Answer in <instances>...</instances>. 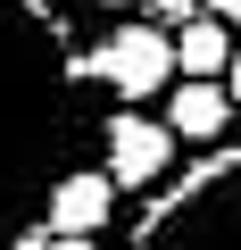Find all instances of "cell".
Wrapping results in <instances>:
<instances>
[{
    "label": "cell",
    "mask_w": 241,
    "mask_h": 250,
    "mask_svg": "<svg viewBox=\"0 0 241 250\" xmlns=\"http://www.w3.org/2000/svg\"><path fill=\"white\" fill-rule=\"evenodd\" d=\"M83 50L50 0H0V233L50 225L58 184L83 167Z\"/></svg>",
    "instance_id": "6da1fadb"
},
{
    "label": "cell",
    "mask_w": 241,
    "mask_h": 250,
    "mask_svg": "<svg viewBox=\"0 0 241 250\" xmlns=\"http://www.w3.org/2000/svg\"><path fill=\"white\" fill-rule=\"evenodd\" d=\"M116 250H241V142L158 184L142 217L116 233Z\"/></svg>",
    "instance_id": "7a4b0ae2"
},
{
    "label": "cell",
    "mask_w": 241,
    "mask_h": 250,
    "mask_svg": "<svg viewBox=\"0 0 241 250\" xmlns=\"http://www.w3.org/2000/svg\"><path fill=\"white\" fill-rule=\"evenodd\" d=\"M183 75V59H175V34L167 25H116V34H100L92 50H83V83H100L108 100H158L167 83Z\"/></svg>",
    "instance_id": "3957f363"
},
{
    "label": "cell",
    "mask_w": 241,
    "mask_h": 250,
    "mask_svg": "<svg viewBox=\"0 0 241 250\" xmlns=\"http://www.w3.org/2000/svg\"><path fill=\"white\" fill-rule=\"evenodd\" d=\"M100 167H108V184L116 192H158V184H175L183 167H175V125L167 117H142V108H108L100 117Z\"/></svg>",
    "instance_id": "277c9868"
},
{
    "label": "cell",
    "mask_w": 241,
    "mask_h": 250,
    "mask_svg": "<svg viewBox=\"0 0 241 250\" xmlns=\"http://www.w3.org/2000/svg\"><path fill=\"white\" fill-rule=\"evenodd\" d=\"M108 217H116V184H108V167H75V175L58 184V200H50V233H67V242L108 233Z\"/></svg>",
    "instance_id": "5b68a950"
},
{
    "label": "cell",
    "mask_w": 241,
    "mask_h": 250,
    "mask_svg": "<svg viewBox=\"0 0 241 250\" xmlns=\"http://www.w3.org/2000/svg\"><path fill=\"white\" fill-rule=\"evenodd\" d=\"M167 125H175V142H208V150H224L233 92H224V83H175V92H167Z\"/></svg>",
    "instance_id": "8992f818"
},
{
    "label": "cell",
    "mask_w": 241,
    "mask_h": 250,
    "mask_svg": "<svg viewBox=\"0 0 241 250\" xmlns=\"http://www.w3.org/2000/svg\"><path fill=\"white\" fill-rule=\"evenodd\" d=\"M9 250H58V233H50V225H34V233H17Z\"/></svg>",
    "instance_id": "52a82bcc"
},
{
    "label": "cell",
    "mask_w": 241,
    "mask_h": 250,
    "mask_svg": "<svg viewBox=\"0 0 241 250\" xmlns=\"http://www.w3.org/2000/svg\"><path fill=\"white\" fill-rule=\"evenodd\" d=\"M208 17H224V25H241V0H208Z\"/></svg>",
    "instance_id": "ba28073f"
},
{
    "label": "cell",
    "mask_w": 241,
    "mask_h": 250,
    "mask_svg": "<svg viewBox=\"0 0 241 250\" xmlns=\"http://www.w3.org/2000/svg\"><path fill=\"white\" fill-rule=\"evenodd\" d=\"M224 92H233V108H241V59H233V75H224Z\"/></svg>",
    "instance_id": "9c48e42d"
},
{
    "label": "cell",
    "mask_w": 241,
    "mask_h": 250,
    "mask_svg": "<svg viewBox=\"0 0 241 250\" xmlns=\"http://www.w3.org/2000/svg\"><path fill=\"white\" fill-rule=\"evenodd\" d=\"M92 9H125V0H92Z\"/></svg>",
    "instance_id": "30bf717a"
},
{
    "label": "cell",
    "mask_w": 241,
    "mask_h": 250,
    "mask_svg": "<svg viewBox=\"0 0 241 250\" xmlns=\"http://www.w3.org/2000/svg\"><path fill=\"white\" fill-rule=\"evenodd\" d=\"M0 250H9V242H0Z\"/></svg>",
    "instance_id": "8fae6325"
}]
</instances>
